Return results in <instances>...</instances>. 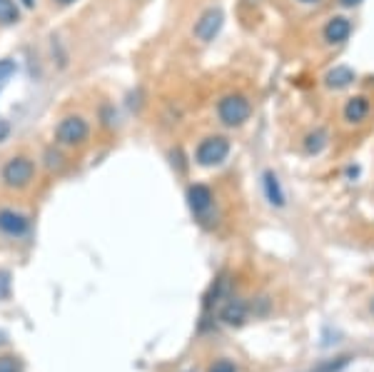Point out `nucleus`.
Here are the masks:
<instances>
[{
  "label": "nucleus",
  "instance_id": "nucleus-1",
  "mask_svg": "<svg viewBox=\"0 0 374 372\" xmlns=\"http://www.w3.org/2000/svg\"><path fill=\"white\" fill-rule=\"evenodd\" d=\"M35 175H37L35 160L25 153L11 155V158L3 163V168H0V182H3L8 190H16V192L30 187Z\"/></svg>",
  "mask_w": 374,
  "mask_h": 372
},
{
  "label": "nucleus",
  "instance_id": "nucleus-2",
  "mask_svg": "<svg viewBox=\"0 0 374 372\" xmlns=\"http://www.w3.org/2000/svg\"><path fill=\"white\" fill-rule=\"evenodd\" d=\"M252 115V103L242 93H227L217 100V120L225 128H242Z\"/></svg>",
  "mask_w": 374,
  "mask_h": 372
},
{
  "label": "nucleus",
  "instance_id": "nucleus-3",
  "mask_svg": "<svg viewBox=\"0 0 374 372\" xmlns=\"http://www.w3.org/2000/svg\"><path fill=\"white\" fill-rule=\"evenodd\" d=\"M90 138V122L83 115H65L55 125V143L63 148H80Z\"/></svg>",
  "mask_w": 374,
  "mask_h": 372
},
{
  "label": "nucleus",
  "instance_id": "nucleus-4",
  "mask_svg": "<svg viewBox=\"0 0 374 372\" xmlns=\"http://www.w3.org/2000/svg\"><path fill=\"white\" fill-rule=\"evenodd\" d=\"M230 148L232 145L225 135H207V138H202L200 145H197L195 163L200 165V168H217V165H222L227 160Z\"/></svg>",
  "mask_w": 374,
  "mask_h": 372
},
{
  "label": "nucleus",
  "instance_id": "nucleus-5",
  "mask_svg": "<svg viewBox=\"0 0 374 372\" xmlns=\"http://www.w3.org/2000/svg\"><path fill=\"white\" fill-rule=\"evenodd\" d=\"M187 205H190L192 215H195L200 223H205L212 213V205H215V195L207 185L195 182V185L187 187Z\"/></svg>",
  "mask_w": 374,
  "mask_h": 372
},
{
  "label": "nucleus",
  "instance_id": "nucleus-6",
  "mask_svg": "<svg viewBox=\"0 0 374 372\" xmlns=\"http://www.w3.org/2000/svg\"><path fill=\"white\" fill-rule=\"evenodd\" d=\"M222 21H225V16H222L220 8H207V11L195 21V25H192V35H195L200 43H210V40H215L217 33H220Z\"/></svg>",
  "mask_w": 374,
  "mask_h": 372
},
{
  "label": "nucleus",
  "instance_id": "nucleus-7",
  "mask_svg": "<svg viewBox=\"0 0 374 372\" xmlns=\"http://www.w3.org/2000/svg\"><path fill=\"white\" fill-rule=\"evenodd\" d=\"M0 233L6 235V238H25L30 233V220L28 215L18 213L13 208H3L0 210Z\"/></svg>",
  "mask_w": 374,
  "mask_h": 372
},
{
  "label": "nucleus",
  "instance_id": "nucleus-8",
  "mask_svg": "<svg viewBox=\"0 0 374 372\" xmlns=\"http://www.w3.org/2000/svg\"><path fill=\"white\" fill-rule=\"evenodd\" d=\"M352 35V21L344 16H334L327 21L325 30H322V37H325L327 45H342L349 40Z\"/></svg>",
  "mask_w": 374,
  "mask_h": 372
},
{
  "label": "nucleus",
  "instance_id": "nucleus-9",
  "mask_svg": "<svg viewBox=\"0 0 374 372\" xmlns=\"http://www.w3.org/2000/svg\"><path fill=\"white\" fill-rule=\"evenodd\" d=\"M369 112H372V100H369L367 95H352L342 107V117H344V122H349V125H359V122H364L369 117Z\"/></svg>",
  "mask_w": 374,
  "mask_h": 372
},
{
  "label": "nucleus",
  "instance_id": "nucleus-10",
  "mask_svg": "<svg viewBox=\"0 0 374 372\" xmlns=\"http://www.w3.org/2000/svg\"><path fill=\"white\" fill-rule=\"evenodd\" d=\"M262 187H264V195H267L269 205H274V208H282L285 205V190H282V182H279V178L274 175L272 170H267L262 175Z\"/></svg>",
  "mask_w": 374,
  "mask_h": 372
},
{
  "label": "nucleus",
  "instance_id": "nucleus-11",
  "mask_svg": "<svg viewBox=\"0 0 374 372\" xmlns=\"http://www.w3.org/2000/svg\"><path fill=\"white\" fill-rule=\"evenodd\" d=\"M220 320L227 325H242L247 320V303L245 300H230L220 310Z\"/></svg>",
  "mask_w": 374,
  "mask_h": 372
},
{
  "label": "nucleus",
  "instance_id": "nucleus-12",
  "mask_svg": "<svg viewBox=\"0 0 374 372\" xmlns=\"http://www.w3.org/2000/svg\"><path fill=\"white\" fill-rule=\"evenodd\" d=\"M327 88H332V91H344L354 83V70L347 68V65H337L334 70H329L325 78Z\"/></svg>",
  "mask_w": 374,
  "mask_h": 372
},
{
  "label": "nucleus",
  "instance_id": "nucleus-13",
  "mask_svg": "<svg viewBox=\"0 0 374 372\" xmlns=\"http://www.w3.org/2000/svg\"><path fill=\"white\" fill-rule=\"evenodd\" d=\"M21 21V8L16 0H0V25H16Z\"/></svg>",
  "mask_w": 374,
  "mask_h": 372
},
{
  "label": "nucleus",
  "instance_id": "nucleus-14",
  "mask_svg": "<svg viewBox=\"0 0 374 372\" xmlns=\"http://www.w3.org/2000/svg\"><path fill=\"white\" fill-rule=\"evenodd\" d=\"M325 145H327V130L317 128V130H310V133L305 135V153L317 155V153H322Z\"/></svg>",
  "mask_w": 374,
  "mask_h": 372
},
{
  "label": "nucleus",
  "instance_id": "nucleus-15",
  "mask_svg": "<svg viewBox=\"0 0 374 372\" xmlns=\"http://www.w3.org/2000/svg\"><path fill=\"white\" fill-rule=\"evenodd\" d=\"M18 73V63L13 58H0V88Z\"/></svg>",
  "mask_w": 374,
  "mask_h": 372
},
{
  "label": "nucleus",
  "instance_id": "nucleus-16",
  "mask_svg": "<svg viewBox=\"0 0 374 372\" xmlns=\"http://www.w3.org/2000/svg\"><path fill=\"white\" fill-rule=\"evenodd\" d=\"M0 372H23V362L18 357H0Z\"/></svg>",
  "mask_w": 374,
  "mask_h": 372
},
{
  "label": "nucleus",
  "instance_id": "nucleus-17",
  "mask_svg": "<svg viewBox=\"0 0 374 372\" xmlns=\"http://www.w3.org/2000/svg\"><path fill=\"white\" fill-rule=\"evenodd\" d=\"M11 295V272L0 270V300H6Z\"/></svg>",
  "mask_w": 374,
  "mask_h": 372
},
{
  "label": "nucleus",
  "instance_id": "nucleus-18",
  "mask_svg": "<svg viewBox=\"0 0 374 372\" xmlns=\"http://www.w3.org/2000/svg\"><path fill=\"white\" fill-rule=\"evenodd\" d=\"M210 372H238V370H235V365L230 360H220L210 367Z\"/></svg>",
  "mask_w": 374,
  "mask_h": 372
},
{
  "label": "nucleus",
  "instance_id": "nucleus-19",
  "mask_svg": "<svg viewBox=\"0 0 374 372\" xmlns=\"http://www.w3.org/2000/svg\"><path fill=\"white\" fill-rule=\"evenodd\" d=\"M8 138H11V122L0 117V143H6Z\"/></svg>",
  "mask_w": 374,
  "mask_h": 372
},
{
  "label": "nucleus",
  "instance_id": "nucleus-20",
  "mask_svg": "<svg viewBox=\"0 0 374 372\" xmlns=\"http://www.w3.org/2000/svg\"><path fill=\"white\" fill-rule=\"evenodd\" d=\"M362 0H339V6H344V8H354V6H359Z\"/></svg>",
  "mask_w": 374,
  "mask_h": 372
},
{
  "label": "nucleus",
  "instance_id": "nucleus-21",
  "mask_svg": "<svg viewBox=\"0 0 374 372\" xmlns=\"http://www.w3.org/2000/svg\"><path fill=\"white\" fill-rule=\"evenodd\" d=\"M55 3H58V6H73L75 0H55Z\"/></svg>",
  "mask_w": 374,
  "mask_h": 372
},
{
  "label": "nucleus",
  "instance_id": "nucleus-22",
  "mask_svg": "<svg viewBox=\"0 0 374 372\" xmlns=\"http://www.w3.org/2000/svg\"><path fill=\"white\" fill-rule=\"evenodd\" d=\"M23 3H25L28 8H33V3H35V0H23Z\"/></svg>",
  "mask_w": 374,
  "mask_h": 372
},
{
  "label": "nucleus",
  "instance_id": "nucleus-23",
  "mask_svg": "<svg viewBox=\"0 0 374 372\" xmlns=\"http://www.w3.org/2000/svg\"><path fill=\"white\" fill-rule=\"evenodd\" d=\"M300 3H317V0H300Z\"/></svg>",
  "mask_w": 374,
  "mask_h": 372
},
{
  "label": "nucleus",
  "instance_id": "nucleus-24",
  "mask_svg": "<svg viewBox=\"0 0 374 372\" xmlns=\"http://www.w3.org/2000/svg\"><path fill=\"white\" fill-rule=\"evenodd\" d=\"M372 313H374V300H372Z\"/></svg>",
  "mask_w": 374,
  "mask_h": 372
}]
</instances>
